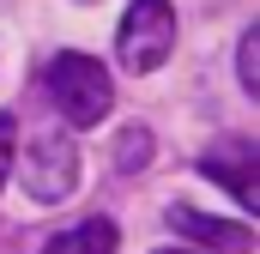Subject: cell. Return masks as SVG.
Returning <instances> with one entry per match:
<instances>
[{"label":"cell","mask_w":260,"mask_h":254,"mask_svg":"<svg viewBox=\"0 0 260 254\" xmlns=\"http://www.w3.org/2000/svg\"><path fill=\"white\" fill-rule=\"evenodd\" d=\"M49 97H55V109H61L67 127H97L115 109V79H109L103 61L67 49V55L49 61Z\"/></svg>","instance_id":"obj_1"},{"label":"cell","mask_w":260,"mask_h":254,"mask_svg":"<svg viewBox=\"0 0 260 254\" xmlns=\"http://www.w3.org/2000/svg\"><path fill=\"white\" fill-rule=\"evenodd\" d=\"M176 49V6L170 0H133L121 30H115V55L127 73H157Z\"/></svg>","instance_id":"obj_2"},{"label":"cell","mask_w":260,"mask_h":254,"mask_svg":"<svg viewBox=\"0 0 260 254\" xmlns=\"http://www.w3.org/2000/svg\"><path fill=\"white\" fill-rule=\"evenodd\" d=\"M18 182L30 200H67V194L79 188V145L67 139V133H37L30 145H24V157H18Z\"/></svg>","instance_id":"obj_3"},{"label":"cell","mask_w":260,"mask_h":254,"mask_svg":"<svg viewBox=\"0 0 260 254\" xmlns=\"http://www.w3.org/2000/svg\"><path fill=\"white\" fill-rule=\"evenodd\" d=\"M200 176H212L242 212H260V145L242 133H224L200 151Z\"/></svg>","instance_id":"obj_4"},{"label":"cell","mask_w":260,"mask_h":254,"mask_svg":"<svg viewBox=\"0 0 260 254\" xmlns=\"http://www.w3.org/2000/svg\"><path fill=\"white\" fill-rule=\"evenodd\" d=\"M170 230L176 236H188L200 248H218V254H254V230L248 224H230V218H212V212H200V206H170Z\"/></svg>","instance_id":"obj_5"},{"label":"cell","mask_w":260,"mask_h":254,"mask_svg":"<svg viewBox=\"0 0 260 254\" xmlns=\"http://www.w3.org/2000/svg\"><path fill=\"white\" fill-rule=\"evenodd\" d=\"M115 224L109 218H85V224H73V230H55L49 242H43V254H115Z\"/></svg>","instance_id":"obj_6"},{"label":"cell","mask_w":260,"mask_h":254,"mask_svg":"<svg viewBox=\"0 0 260 254\" xmlns=\"http://www.w3.org/2000/svg\"><path fill=\"white\" fill-rule=\"evenodd\" d=\"M145 164H151V133H145V127H121V133H115V170H145Z\"/></svg>","instance_id":"obj_7"},{"label":"cell","mask_w":260,"mask_h":254,"mask_svg":"<svg viewBox=\"0 0 260 254\" xmlns=\"http://www.w3.org/2000/svg\"><path fill=\"white\" fill-rule=\"evenodd\" d=\"M236 79L242 91L260 97V30H242V49H236Z\"/></svg>","instance_id":"obj_8"},{"label":"cell","mask_w":260,"mask_h":254,"mask_svg":"<svg viewBox=\"0 0 260 254\" xmlns=\"http://www.w3.org/2000/svg\"><path fill=\"white\" fill-rule=\"evenodd\" d=\"M12 157H18V121L0 109V188H6V176H12Z\"/></svg>","instance_id":"obj_9"},{"label":"cell","mask_w":260,"mask_h":254,"mask_svg":"<svg viewBox=\"0 0 260 254\" xmlns=\"http://www.w3.org/2000/svg\"><path fill=\"white\" fill-rule=\"evenodd\" d=\"M157 254H194V248H157Z\"/></svg>","instance_id":"obj_10"}]
</instances>
